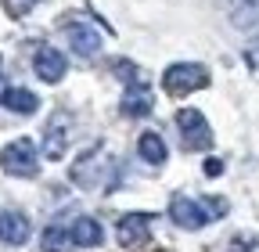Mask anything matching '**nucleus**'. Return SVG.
I'll list each match as a JSON object with an SVG mask.
<instances>
[{
	"label": "nucleus",
	"mask_w": 259,
	"mask_h": 252,
	"mask_svg": "<svg viewBox=\"0 0 259 252\" xmlns=\"http://www.w3.org/2000/svg\"><path fill=\"white\" fill-rule=\"evenodd\" d=\"M148 231H151V213H130V216L119 220V227H115V234H119V241L126 248L148 241Z\"/></svg>",
	"instance_id": "0eeeda50"
},
{
	"label": "nucleus",
	"mask_w": 259,
	"mask_h": 252,
	"mask_svg": "<svg viewBox=\"0 0 259 252\" xmlns=\"http://www.w3.org/2000/svg\"><path fill=\"white\" fill-rule=\"evenodd\" d=\"M65 54L61 51H54V47H40L36 51V76L44 79V83H61L65 79Z\"/></svg>",
	"instance_id": "1a4fd4ad"
},
{
	"label": "nucleus",
	"mask_w": 259,
	"mask_h": 252,
	"mask_svg": "<svg viewBox=\"0 0 259 252\" xmlns=\"http://www.w3.org/2000/svg\"><path fill=\"white\" fill-rule=\"evenodd\" d=\"M61 241H65V231H61V227H47L44 248H47V252H61Z\"/></svg>",
	"instance_id": "dca6fc26"
},
{
	"label": "nucleus",
	"mask_w": 259,
	"mask_h": 252,
	"mask_svg": "<svg viewBox=\"0 0 259 252\" xmlns=\"http://www.w3.org/2000/svg\"><path fill=\"white\" fill-rule=\"evenodd\" d=\"M205 173H209V177L223 173V162H220V159H209V162H205Z\"/></svg>",
	"instance_id": "a211bd4d"
},
{
	"label": "nucleus",
	"mask_w": 259,
	"mask_h": 252,
	"mask_svg": "<svg viewBox=\"0 0 259 252\" xmlns=\"http://www.w3.org/2000/svg\"><path fill=\"white\" fill-rule=\"evenodd\" d=\"M202 87H209V69L198 65V61H177L162 76V90L169 98H187V94L202 90Z\"/></svg>",
	"instance_id": "f03ea898"
},
{
	"label": "nucleus",
	"mask_w": 259,
	"mask_h": 252,
	"mask_svg": "<svg viewBox=\"0 0 259 252\" xmlns=\"http://www.w3.org/2000/svg\"><path fill=\"white\" fill-rule=\"evenodd\" d=\"M137 155H141L148 166H162V162H166V141H162L158 134H141Z\"/></svg>",
	"instance_id": "ddd939ff"
},
{
	"label": "nucleus",
	"mask_w": 259,
	"mask_h": 252,
	"mask_svg": "<svg viewBox=\"0 0 259 252\" xmlns=\"http://www.w3.org/2000/svg\"><path fill=\"white\" fill-rule=\"evenodd\" d=\"M0 166H4V173H11V177H32V173L40 170L36 144H32L29 137L11 141L4 151H0Z\"/></svg>",
	"instance_id": "20e7f679"
},
{
	"label": "nucleus",
	"mask_w": 259,
	"mask_h": 252,
	"mask_svg": "<svg viewBox=\"0 0 259 252\" xmlns=\"http://www.w3.org/2000/svg\"><path fill=\"white\" fill-rule=\"evenodd\" d=\"M255 245H252V238H234V248L231 252H252Z\"/></svg>",
	"instance_id": "f3484780"
},
{
	"label": "nucleus",
	"mask_w": 259,
	"mask_h": 252,
	"mask_svg": "<svg viewBox=\"0 0 259 252\" xmlns=\"http://www.w3.org/2000/svg\"><path fill=\"white\" fill-rule=\"evenodd\" d=\"M231 4H234V11H245V15L234 18L238 25H241V22H252V18L259 15V0H231Z\"/></svg>",
	"instance_id": "2eb2a0df"
},
{
	"label": "nucleus",
	"mask_w": 259,
	"mask_h": 252,
	"mask_svg": "<svg viewBox=\"0 0 259 252\" xmlns=\"http://www.w3.org/2000/svg\"><path fill=\"white\" fill-rule=\"evenodd\" d=\"M76 245H83V248H94V245H101L105 241V227L97 224L94 216H79L76 224H72V234H69Z\"/></svg>",
	"instance_id": "9b49d317"
},
{
	"label": "nucleus",
	"mask_w": 259,
	"mask_h": 252,
	"mask_svg": "<svg viewBox=\"0 0 259 252\" xmlns=\"http://www.w3.org/2000/svg\"><path fill=\"white\" fill-rule=\"evenodd\" d=\"M69 47L79 54V58H94L97 51H101V33L90 25H69Z\"/></svg>",
	"instance_id": "9d476101"
},
{
	"label": "nucleus",
	"mask_w": 259,
	"mask_h": 252,
	"mask_svg": "<svg viewBox=\"0 0 259 252\" xmlns=\"http://www.w3.org/2000/svg\"><path fill=\"white\" fill-rule=\"evenodd\" d=\"M0 101H4V108H8V112H15V115H32V112L40 108V98H36L32 90H25V87L4 90V98H0Z\"/></svg>",
	"instance_id": "f8f14e48"
},
{
	"label": "nucleus",
	"mask_w": 259,
	"mask_h": 252,
	"mask_svg": "<svg viewBox=\"0 0 259 252\" xmlns=\"http://www.w3.org/2000/svg\"><path fill=\"white\" fill-rule=\"evenodd\" d=\"M220 216H227V198H216V195H209V198H187V195H177L173 202H169V220L177 227H184V231H198V227H205L209 220H220Z\"/></svg>",
	"instance_id": "f257e3e1"
},
{
	"label": "nucleus",
	"mask_w": 259,
	"mask_h": 252,
	"mask_svg": "<svg viewBox=\"0 0 259 252\" xmlns=\"http://www.w3.org/2000/svg\"><path fill=\"white\" fill-rule=\"evenodd\" d=\"M108 177H112V159L101 151V148H90V151H83L79 159L72 162V180L79 184V187H101V184H108Z\"/></svg>",
	"instance_id": "7ed1b4c3"
},
{
	"label": "nucleus",
	"mask_w": 259,
	"mask_h": 252,
	"mask_svg": "<svg viewBox=\"0 0 259 252\" xmlns=\"http://www.w3.org/2000/svg\"><path fill=\"white\" fill-rule=\"evenodd\" d=\"M151 105H155V98H151V90L144 83L134 87V90H126V98H122V112L126 115H148Z\"/></svg>",
	"instance_id": "4468645a"
},
{
	"label": "nucleus",
	"mask_w": 259,
	"mask_h": 252,
	"mask_svg": "<svg viewBox=\"0 0 259 252\" xmlns=\"http://www.w3.org/2000/svg\"><path fill=\"white\" fill-rule=\"evenodd\" d=\"M177 126H180V141L187 151H202L212 144V130L198 108H180L177 112Z\"/></svg>",
	"instance_id": "39448f33"
},
{
	"label": "nucleus",
	"mask_w": 259,
	"mask_h": 252,
	"mask_svg": "<svg viewBox=\"0 0 259 252\" xmlns=\"http://www.w3.org/2000/svg\"><path fill=\"white\" fill-rule=\"evenodd\" d=\"M29 216L25 213H15V209H8V213H0V241L4 245H25L29 241Z\"/></svg>",
	"instance_id": "6e6552de"
},
{
	"label": "nucleus",
	"mask_w": 259,
	"mask_h": 252,
	"mask_svg": "<svg viewBox=\"0 0 259 252\" xmlns=\"http://www.w3.org/2000/svg\"><path fill=\"white\" fill-rule=\"evenodd\" d=\"M4 90H8V87H4V76H0V98H4Z\"/></svg>",
	"instance_id": "6ab92c4d"
},
{
	"label": "nucleus",
	"mask_w": 259,
	"mask_h": 252,
	"mask_svg": "<svg viewBox=\"0 0 259 252\" xmlns=\"http://www.w3.org/2000/svg\"><path fill=\"white\" fill-rule=\"evenodd\" d=\"M69 122H72L69 112H54L47 119V126H44V159H51V162H61L65 159V151H69V137H72Z\"/></svg>",
	"instance_id": "423d86ee"
}]
</instances>
